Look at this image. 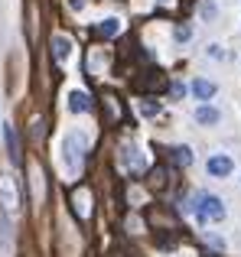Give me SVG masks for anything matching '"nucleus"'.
<instances>
[{
  "label": "nucleus",
  "instance_id": "1",
  "mask_svg": "<svg viewBox=\"0 0 241 257\" xmlns=\"http://www.w3.org/2000/svg\"><path fill=\"white\" fill-rule=\"evenodd\" d=\"M192 212H196L199 225H209V221H222L225 218V202L212 192H199L192 199Z\"/></svg>",
  "mask_w": 241,
  "mask_h": 257
},
{
  "label": "nucleus",
  "instance_id": "2",
  "mask_svg": "<svg viewBox=\"0 0 241 257\" xmlns=\"http://www.w3.org/2000/svg\"><path fill=\"white\" fill-rule=\"evenodd\" d=\"M0 205L7 215H13L20 208V192H17V179L10 173H0Z\"/></svg>",
  "mask_w": 241,
  "mask_h": 257
},
{
  "label": "nucleus",
  "instance_id": "3",
  "mask_svg": "<svg viewBox=\"0 0 241 257\" xmlns=\"http://www.w3.org/2000/svg\"><path fill=\"white\" fill-rule=\"evenodd\" d=\"M120 163H124V170L131 173V176H140V173L147 170V157L140 153V147H134V144L120 147Z\"/></svg>",
  "mask_w": 241,
  "mask_h": 257
},
{
  "label": "nucleus",
  "instance_id": "4",
  "mask_svg": "<svg viewBox=\"0 0 241 257\" xmlns=\"http://www.w3.org/2000/svg\"><path fill=\"white\" fill-rule=\"evenodd\" d=\"M231 170H235V163H231V157H225V153H215V157H209V163H205V173L215 176V179H225Z\"/></svg>",
  "mask_w": 241,
  "mask_h": 257
},
{
  "label": "nucleus",
  "instance_id": "5",
  "mask_svg": "<svg viewBox=\"0 0 241 257\" xmlns=\"http://www.w3.org/2000/svg\"><path fill=\"white\" fill-rule=\"evenodd\" d=\"M52 56H56V62H65V59L72 56V39L62 36V33H56V36H52Z\"/></svg>",
  "mask_w": 241,
  "mask_h": 257
},
{
  "label": "nucleus",
  "instance_id": "6",
  "mask_svg": "<svg viewBox=\"0 0 241 257\" xmlns=\"http://www.w3.org/2000/svg\"><path fill=\"white\" fill-rule=\"evenodd\" d=\"M196 120L202 127H212V124H218V120H222V111H218V107H212V104H199L196 107Z\"/></svg>",
  "mask_w": 241,
  "mask_h": 257
},
{
  "label": "nucleus",
  "instance_id": "7",
  "mask_svg": "<svg viewBox=\"0 0 241 257\" xmlns=\"http://www.w3.org/2000/svg\"><path fill=\"white\" fill-rule=\"evenodd\" d=\"M215 91H218V85H215V82H209V78H196V82H192V94H196L199 101L215 98Z\"/></svg>",
  "mask_w": 241,
  "mask_h": 257
},
{
  "label": "nucleus",
  "instance_id": "8",
  "mask_svg": "<svg viewBox=\"0 0 241 257\" xmlns=\"http://www.w3.org/2000/svg\"><path fill=\"white\" fill-rule=\"evenodd\" d=\"M69 111L72 114H88L91 111V98L85 91H72L69 94Z\"/></svg>",
  "mask_w": 241,
  "mask_h": 257
},
{
  "label": "nucleus",
  "instance_id": "9",
  "mask_svg": "<svg viewBox=\"0 0 241 257\" xmlns=\"http://www.w3.org/2000/svg\"><path fill=\"white\" fill-rule=\"evenodd\" d=\"M72 208H75V215L78 218H88V189H75V192H72Z\"/></svg>",
  "mask_w": 241,
  "mask_h": 257
},
{
  "label": "nucleus",
  "instance_id": "10",
  "mask_svg": "<svg viewBox=\"0 0 241 257\" xmlns=\"http://www.w3.org/2000/svg\"><path fill=\"white\" fill-rule=\"evenodd\" d=\"M117 33H120V20L117 17H108V20H101V23H98V36L111 39V36H117Z\"/></svg>",
  "mask_w": 241,
  "mask_h": 257
},
{
  "label": "nucleus",
  "instance_id": "11",
  "mask_svg": "<svg viewBox=\"0 0 241 257\" xmlns=\"http://www.w3.org/2000/svg\"><path fill=\"white\" fill-rule=\"evenodd\" d=\"M173 160H176L179 166H189L192 163V150L189 147H176V150H173Z\"/></svg>",
  "mask_w": 241,
  "mask_h": 257
},
{
  "label": "nucleus",
  "instance_id": "12",
  "mask_svg": "<svg viewBox=\"0 0 241 257\" xmlns=\"http://www.w3.org/2000/svg\"><path fill=\"white\" fill-rule=\"evenodd\" d=\"M4 137H7V150H10V160H20V150H17V137H13V127H4Z\"/></svg>",
  "mask_w": 241,
  "mask_h": 257
},
{
  "label": "nucleus",
  "instance_id": "13",
  "mask_svg": "<svg viewBox=\"0 0 241 257\" xmlns=\"http://www.w3.org/2000/svg\"><path fill=\"white\" fill-rule=\"evenodd\" d=\"M33 189H36V202L43 199V170L39 166H33Z\"/></svg>",
  "mask_w": 241,
  "mask_h": 257
},
{
  "label": "nucleus",
  "instance_id": "14",
  "mask_svg": "<svg viewBox=\"0 0 241 257\" xmlns=\"http://www.w3.org/2000/svg\"><path fill=\"white\" fill-rule=\"evenodd\" d=\"M140 111H144L147 117H157V114H160V104H153V101H144V104H140Z\"/></svg>",
  "mask_w": 241,
  "mask_h": 257
},
{
  "label": "nucleus",
  "instance_id": "15",
  "mask_svg": "<svg viewBox=\"0 0 241 257\" xmlns=\"http://www.w3.org/2000/svg\"><path fill=\"white\" fill-rule=\"evenodd\" d=\"M176 39H179V43H189V39H192V30H189V26H176Z\"/></svg>",
  "mask_w": 241,
  "mask_h": 257
},
{
  "label": "nucleus",
  "instance_id": "16",
  "mask_svg": "<svg viewBox=\"0 0 241 257\" xmlns=\"http://www.w3.org/2000/svg\"><path fill=\"white\" fill-rule=\"evenodd\" d=\"M202 17L212 20V17H215V7H212V4H202Z\"/></svg>",
  "mask_w": 241,
  "mask_h": 257
},
{
  "label": "nucleus",
  "instance_id": "17",
  "mask_svg": "<svg viewBox=\"0 0 241 257\" xmlns=\"http://www.w3.org/2000/svg\"><path fill=\"white\" fill-rule=\"evenodd\" d=\"M173 94H176V98H183V94H186V85H179V82H173Z\"/></svg>",
  "mask_w": 241,
  "mask_h": 257
},
{
  "label": "nucleus",
  "instance_id": "18",
  "mask_svg": "<svg viewBox=\"0 0 241 257\" xmlns=\"http://www.w3.org/2000/svg\"><path fill=\"white\" fill-rule=\"evenodd\" d=\"M209 56L212 59H222V46H209Z\"/></svg>",
  "mask_w": 241,
  "mask_h": 257
},
{
  "label": "nucleus",
  "instance_id": "19",
  "mask_svg": "<svg viewBox=\"0 0 241 257\" xmlns=\"http://www.w3.org/2000/svg\"><path fill=\"white\" fill-rule=\"evenodd\" d=\"M72 7H75V10H82V7H85V0H72Z\"/></svg>",
  "mask_w": 241,
  "mask_h": 257
},
{
  "label": "nucleus",
  "instance_id": "20",
  "mask_svg": "<svg viewBox=\"0 0 241 257\" xmlns=\"http://www.w3.org/2000/svg\"><path fill=\"white\" fill-rule=\"evenodd\" d=\"M160 4H170V0H160Z\"/></svg>",
  "mask_w": 241,
  "mask_h": 257
}]
</instances>
